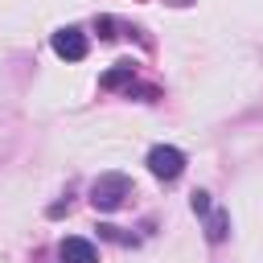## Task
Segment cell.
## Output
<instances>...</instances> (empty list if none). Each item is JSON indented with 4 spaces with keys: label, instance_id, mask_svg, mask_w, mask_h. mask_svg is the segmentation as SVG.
<instances>
[{
    "label": "cell",
    "instance_id": "6da1fadb",
    "mask_svg": "<svg viewBox=\"0 0 263 263\" xmlns=\"http://www.w3.org/2000/svg\"><path fill=\"white\" fill-rule=\"evenodd\" d=\"M127 193H132V181H127L123 173H103V177L90 185V205H95V210H119Z\"/></svg>",
    "mask_w": 263,
    "mask_h": 263
},
{
    "label": "cell",
    "instance_id": "7a4b0ae2",
    "mask_svg": "<svg viewBox=\"0 0 263 263\" xmlns=\"http://www.w3.org/2000/svg\"><path fill=\"white\" fill-rule=\"evenodd\" d=\"M148 168H152L160 181H177V177L185 173V152L173 148V144H156V148L148 152Z\"/></svg>",
    "mask_w": 263,
    "mask_h": 263
},
{
    "label": "cell",
    "instance_id": "3957f363",
    "mask_svg": "<svg viewBox=\"0 0 263 263\" xmlns=\"http://www.w3.org/2000/svg\"><path fill=\"white\" fill-rule=\"evenodd\" d=\"M49 45H53V53H58L62 62H82V58H86V49H90V41H86V33H82L78 25H66V29H58Z\"/></svg>",
    "mask_w": 263,
    "mask_h": 263
},
{
    "label": "cell",
    "instance_id": "277c9868",
    "mask_svg": "<svg viewBox=\"0 0 263 263\" xmlns=\"http://www.w3.org/2000/svg\"><path fill=\"white\" fill-rule=\"evenodd\" d=\"M58 259H62V263H99V251H95V242H90V238L70 234V238H62V242H58Z\"/></svg>",
    "mask_w": 263,
    "mask_h": 263
},
{
    "label": "cell",
    "instance_id": "5b68a950",
    "mask_svg": "<svg viewBox=\"0 0 263 263\" xmlns=\"http://www.w3.org/2000/svg\"><path fill=\"white\" fill-rule=\"evenodd\" d=\"M103 86H107V90L127 86V95H132V86H136V66H132V62H119L111 74H103Z\"/></svg>",
    "mask_w": 263,
    "mask_h": 263
},
{
    "label": "cell",
    "instance_id": "8992f818",
    "mask_svg": "<svg viewBox=\"0 0 263 263\" xmlns=\"http://www.w3.org/2000/svg\"><path fill=\"white\" fill-rule=\"evenodd\" d=\"M226 234H230V214L226 210H210L205 214V238L210 242H222Z\"/></svg>",
    "mask_w": 263,
    "mask_h": 263
},
{
    "label": "cell",
    "instance_id": "52a82bcc",
    "mask_svg": "<svg viewBox=\"0 0 263 263\" xmlns=\"http://www.w3.org/2000/svg\"><path fill=\"white\" fill-rule=\"evenodd\" d=\"M99 234H103V238H111V242H127V247L136 242V234H123L119 226H99Z\"/></svg>",
    "mask_w": 263,
    "mask_h": 263
},
{
    "label": "cell",
    "instance_id": "ba28073f",
    "mask_svg": "<svg viewBox=\"0 0 263 263\" xmlns=\"http://www.w3.org/2000/svg\"><path fill=\"white\" fill-rule=\"evenodd\" d=\"M210 210H214V205H210V193H201V189H197V193H193V214H201V218H205Z\"/></svg>",
    "mask_w": 263,
    "mask_h": 263
}]
</instances>
